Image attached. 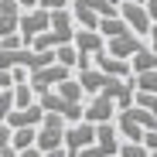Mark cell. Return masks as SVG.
I'll return each mask as SVG.
<instances>
[{
	"label": "cell",
	"instance_id": "6da1fadb",
	"mask_svg": "<svg viewBox=\"0 0 157 157\" xmlns=\"http://www.w3.org/2000/svg\"><path fill=\"white\" fill-rule=\"evenodd\" d=\"M65 130H68V126H65V116L48 113V116H44V123L38 126V147H41L44 154L65 147Z\"/></svg>",
	"mask_w": 157,
	"mask_h": 157
},
{
	"label": "cell",
	"instance_id": "7a4b0ae2",
	"mask_svg": "<svg viewBox=\"0 0 157 157\" xmlns=\"http://www.w3.org/2000/svg\"><path fill=\"white\" fill-rule=\"evenodd\" d=\"M68 78H72V68H68V65H62V62H55V65H48V68L31 72V78H28V82H31V86H34V92L41 96V92L58 89L62 82H68Z\"/></svg>",
	"mask_w": 157,
	"mask_h": 157
},
{
	"label": "cell",
	"instance_id": "3957f363",
	"mask_svg": "<svg viewBox=\"0 0 157 157\" xmlns=\"http://www.w3.org/2000/svg\"><path fill=\"white\" fill-rule=\"evenodd\" d=\"M96 137H99V123L78 120V123H72V126L65 130V147H68V154H72V157H78V150L92 147V144H96Z\"/></svg>",
	"mask_w": 157,
	"mask_h": 157
},
{
	"label": "cell",
	"instance_id": "277c9868",
	"mask_svg": "<svg viewBox=\"0 0 157 157\" xmlns=\"http://www.w3.org/2000/svg\"><path fill=\"white\" fill-rule=\"evenodd\" d=\"M41 106L48 109V113H58V116H65L68 123H78V120H86V109H82V102H72V99H65L62 92H41Z\"/></svg>",
	"mask_w": 157,
	"mask_h": 157
},
{
	"label": "cell",
	"instance_id": "5b68a950",
	"mask_svg": "<svg viewBox=\"0 0 157 157\" xmlns=\"http://www.w3.org/2000/svg\"><path fill=\"white\" fill-rule=\"evenodd\" d=\"M116 130H120V126H113V123H99L96 144L86 147V150H78V157H116L120 147H123V144L116 140Z\"/></svg>",
	"mask_w": 157,
	"mask_h": 157
},
{
	"label": "cell",
	"instance_id": "8992f818",
	"mask_svg": "<svg viewBox=\"0 0 157 157\" xmlns=\"http://www.w3.org/2000/svg\"><path fill=\"white\" fill-rule=\"evenodd\" d=\"M44 31H51V10H48V7L24 10V17H21V34H24V41H28V48H31V41H34L38 34H44Z\"/></svg>",
	"mask_w": 157,
	"mask_h": 157
},
{
	"label": "cell",
	"instance_id": "52a82bcc",
	"mask_svg": "<svg viewBox=\"0 0 157 157\" xmlns=\"http://www.w3.org/2000/svg\"><path fill=\"white\" fill-rule=\"evenodd\" d=\"M120 17H123L140 38H144V34L150 38V31H154V17H150L147 4H130V0H123V4H120Z\"/></svg>",
	"mask_w": 157,
	"mask_h": 157
},
{
	"label": "cell",
	"instance_id": "ba28073f",
	"mask_svg": "<svg viewBox=\"0 0 157 157\" xmlns=\"http://www.w3.org/2000/svg\"><path fill=\"white\" fill-rule=\"evenodd\" d=\"M116 109H120V106H116V99H113L109 92H99V96L89 102V106H86V120H89V123H109Z\"/></svg>",
	"mask_w": 157,
	"mask_h": 157
},
{
	"label": "cell",
	"instance_id": "9c48e42d",
	"mask_svg": "<svg viewBox=\"0 0 157 157\" xmlns=\"http://www.w3.org/2000/svg\"><path fill=\"white\" fill-rule=\"evenodd\" d=\"M109 55H116V58H133V55H140L144 51V41H140V34L137 31H126V34H120V38H109Z\"/></svg>",
	"mask_w": 157,
	"mask_h": 157
},
{
	"label": "cell",
	"instance_id": "30bf717a",
	"mask_svg": "<svg viewBox=\"0 0 157 157\" xmlns=\"http://www.w3.org/2000/svg\"><path fill=\"white\" fill-rule=\"evenodd\" d=\"M96 65L106 72V75H116V78H133V62H126V58H116L109 55V51H102V55H96Z\"/></svg>",
	"mask_w": 157,
	"mask_h": 157
},
{
	"label": "cell",
	"instance_id": "8fae6325",
	"mask_svg": "<svg viewBox=\"0 0 157 157\" xmlns=\"http://www.w3.org/2000/svg\"><path fill=\"white\" fill-rule=\"evenodd\" d=\"M75 48L82 51V55H102V51H106V34L102 31H89V28H82L75 34Z\"/></svg>",
	"mask_w": 157,
	"mask_h": 157
},
{
	"label": "cell",
	"instance_id": "7c38bea8",
	"mask_svg": "<svg viewBox=\"0 0 157 157\" xmlns=\"http://www.w3.org/2000/svg\"><path fill=\"white\" fill-rule=\"evenodd\" d=\"M21 4L17 0H0V34H17L21 31Z\"/></svg>",
	"mask_w": 157,
	"mask_h": 157
},
{
	"label": "cell",
	"instance_id": "4fadbf2b",
	"mask_svg": "<svg viewBox=\"0 0 157 157\" xmlns=\"http://www.w3.org/2000/svg\"><path fill=\"white\" fill-rule=\"evenodd\" d=\"M116 126H120V133L126 137V140H133V144H144V137H147V130L130 116V109H120V116H116Z\"/></svg>",
	"mask_w": 157,
	"mask_h": 157
},
{
	"label": "cell",
	"instance_id": "5bb4252c",
	"mask_svg": "<svg viewBox=\"0 0 157 157\" xmlns=\"http://www.w3.org/2000/svg\"><path fill=\"white\" fill-rule=\"evenodd\" d=\"M109 78H113V75H106L102 68H96V72H92V68L78 72V82H82V86H86V92H92V96H99L102 89H106V86H109Z\"/></svg>",
	"mask_w": 157,
	"mask_h": 157
},
{
	"label": "cell",
	"instance_id": "9a60e30c",
	"mask_svg": "<svg viewBox=\"0 0 157 157\" xmlns=\"http://www.w3.org/2000/svg\"><path fill=\"white\" fill-rule=\"evenodd\" d=\"M72 14H75V21L82 24V28H89V31H99V24H102V17H99L92 7H86L82 0H72Z\"/></svg>",
	"mask_w": 157,
	"mask_h": 157
},
{
	"label": "cell",
	"instance_id": "2e32d148",
	"mask_svg": "<svg viewBox=\"0 0 157 157\" xmlns=\"http://www.w3.org/2000/svg\"><path fill=\"white\" fill-rule=\"evenodd\" d=\"M99 31L106 34V41L109 38H120V34H126V31H133L130 24L123 21V17H102V24H99Z\"/></svg>",
	"mask_w": 157,
	"mask_h": 157
},
{
	"label": "cell",
	"instance_id": "e0dca14e",
	"mask_svg": "<svg viewBox=\"0 0 157 157\" xmlns=\"http://www.w3.org/2000/svg\"><path fill=\"white\" fill-rule=\"evenodd\" d=\"M14 147H17V150L38 147V126H21V130H14Z\"/></svg>",
	"mask_w": 157,
	"mask_h": 157
},
{
	"label": "cell",
	"instance_id": "ac0fdd59",
	"mask_svg": "<svg viewBox=\"0 0 157 157\" xmlns=\"http://www.w3.org/2000/svg\"><path fill=\"white\" fill-rule=\"evenodd\" d=\"M133 72H157V51L144 48L140 55H133Z\"/></svg>",
	"mask_w": 157,
	"mask_h": 157
},
{
	"label": "cell",
	"instance_id": "d6986e66",
	"mask_svg": "<svg viewBox=\"0 0 157 157\" xmlns=\"http://www.w3.org/2000/svg\"><path fill=\"white\" fill-rule=\"evenodd\" d=\"M55 55H58V62L68 65V68H78V65H82V51H78L75 44H62V48H55Z\"/></svg>",
	"mask_w": 157,
	"mask_h": 157
},
{
	"label": "cell",
	"instance_id": "ffe728a7",
	"mask_svg": "<svg viewBox=\"0 0 157 157\" xmlns=\"http://www.w3.org/2000/svg\"><path fill=\"white\" fill-rule=\"evenodd\" d=\"M14 96H17V109L34 106V86H31V82H17V86H14Z\"/></svg>",
	"mask_w": 157,
	"mask_h": 157
},
{
	"label": "cell",
	"instance_id": "44dd1931",
	"mask_svg": "<svg viewBox=\"0 0 157 157\" xmlns=\"http://www.w3.org/2000/svg\"><path fill=\"white\" fill-rule=\"evenodd\" d=\"M133 82H137L140 92H157V72H137Z\"/></svg>",
	"mask_w": 157,
	"mask_h": 157
},
{
	"label": "cell",
	"instance_id": "7402d4cb",
	"mask_svg": "<svg viewBox=\"0 0 157 157\" xmlns=\"http://www.w3.org/2000/svg\"><path fill=\"white\" fill-rule=\"evenodd\" d=\"M120 157H154V154L147 150V144H133V140H126V144L120 147Z\"/></svg>",
	"mask_w": 157,
	"mask_h": 157
},
{
	"label": "cell",
	"instance_id": "603a6c76",
	"mask_svg": "<svg viewBox=\"0 0 157 157\" xmlns=\"http://www.w3.org/2000/svg\"><path fill=\"white\" fill-rule=\"evenodd\" d=\"M133 106H144V109L157 113V92H140V89H137V99H133Z\"/></svg>",
	"mask_w": 157,
	"mask_h": 157
},
{
	"label": "cell",
	"instance_id": "cb8c5ba5",
	"mask_svg": "<svg viewBox=\"0 0 157 157\" xmlns=\"http://www.w3.org/2000/svg\"><path fill=\"white\" fill-rule=\"evenodd\" d=\"M68 4L72 0H41V7H48V10H68Z\"/></svg>",
	"mask_w": 157,
	"mask_h": 157
},
{
	"label": "cell",
	"instance_id": "d4e9b609",
	"mask_svg": "<svg viewBox=\"0 0 157 157\" xmlns=\"http://www.w3.org/2000/svg\"><path fill=\"white\" fill-rule=\"evenodd\" d=\"M144 144H147V150H150V154L157 150V130H147V137H144Z\"/></svg>",
	"mask_w": 157,
	"mask_h": 157
},
{
	"label": "cell",
	"instance_id": "484cf974",
	"mask_svg": "<svg viewBox=\"0 0 157 157\" xmlns=\"http://www.w3.org/2000/svg\"><path fill=\"white\" fill-rule=\"evenodd\" d=\"M0 157H21V150L14 144H4V147H0Z\"/></svg>",
	"mask_w": 157,
	"mask_h": 157
},
{
	"label": "cell",
	"instance_id": "4316f807",
	"mask_svg": "<svg viewBox=\"0 0 157 157\" xmlns=\"http://www.w3.org/2000/svg\"><path fill=\"white\" fill-rule=\"evenodd\" d=\"M17 4H21L24 10H34V7H41V0H17Z\"/></svg>",
	"mask_w": 157,
	"mask_h": 157
},
{
	"label": "cell",
	"instance_id": "83f0119b",
	"mask_svg": "<svg viewBox=\"0 0 157 157\" xmlns=\"http://www.w3.org/2000/svg\"><path fill=\"white\" fill-rule=\"evenodd\" d=\"M147 10H150V17H154V24H157V0H147Z\"/></svg>",
	"mask_w": 157,
	"mask_h": 157
},
{
	"label": "cell",
	"instance_id": "f1b7e54d",
	"mask_svg": "<svg viewBox=\"0 0 157 157\" xmlns=\"http://www.w3.org/2000/svg\"><path fill=\"white\" fill-rule=\"evenodd\" d=\"M150 48L157 51V24H154V31H150Z\"/></svg>",
	"mask_w": 157,
	"mask_h": 157
},
{
	"label": "cell",
	"instance_id": "f546056e",
	"mask_svg": "<svg viewBox=\"0 0 157 157\" xmlns=\"http://www.w3.org/2000/svg\"><path fill=\"white\" fill-rule=\"evenodd\" d=\"M130 4H147V0H130Z\"/></svg>",
	"mask_w": 157,
	"mask_h": 157
},
{
	"label": "cell",
	"instance_id": "4dcf8cb0",
	"mask_svg": "<svg viewBox=\"0 0 157 157\" xmlns=\"http://www.w3.org/2000/svg\"><path fill=\"white\" fill-rule=\"evenodd\" d=\"M109 4H116V7H120V4H123V0H109Z\"/></svg>",
	"mask_w": 157,
	"mask_h": 157
},
{
	"label": "cell",
	"instance_id": "1f68e13d",
	"mask_svg": "<svg viewBox=\"0 0 157 157\" xmlns=\"http://www.w3.org/2000/svg\"><path fill=\"white\" fill-rule=\"evenodd\" d=\"M154 157H157V150H154Z\"/></svg>",
	"mask_w": 157,
	"mask_h": 157
}]
</instances>
